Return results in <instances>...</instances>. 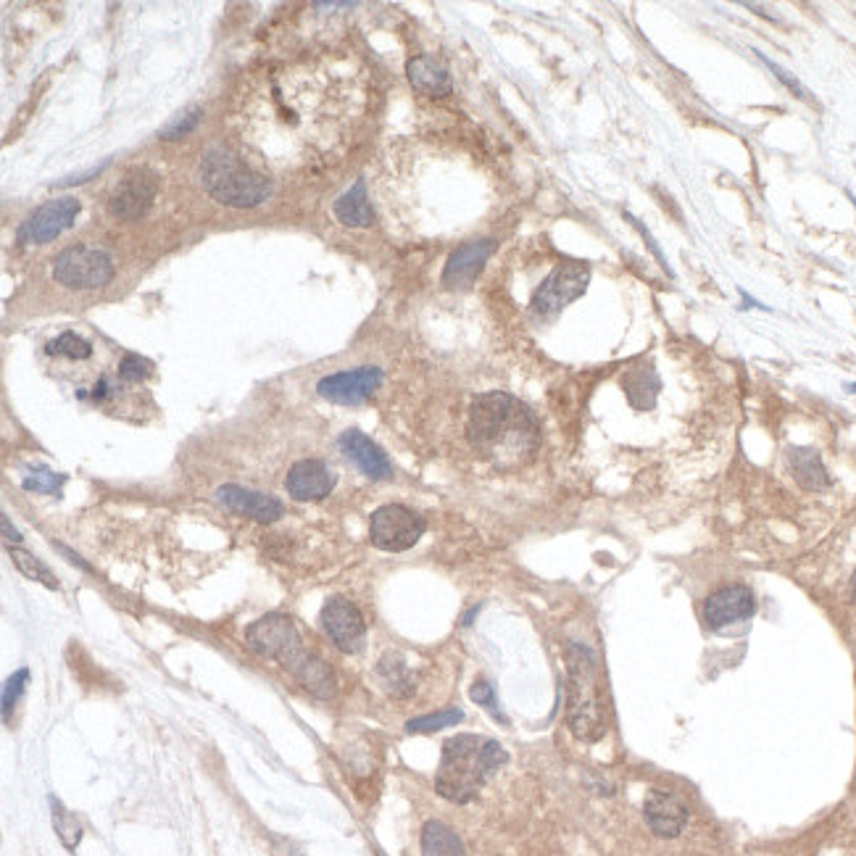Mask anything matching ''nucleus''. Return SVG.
<instances>
[{"mask_svg": "<svg viewBox=\"0 0 856 856\" xmlns=\"http://www.w3.org/2000/svg\"><path fill=\"white\" fill-rule=\"evenodd\" d=\"M643 817L648 828L662 838H677L688 825V809L667 791H648Z\"/></svg>", "mask_w": 856, "mask_h": 856, "instance_id": "18", "label": "nucleus"}, {"mask_svg": "<svg viewBox=\"0 0 856 856\" xmlns=\"http://www.w3.org/2000/svg\"><path fill=\"white\" fill-rule=\"evenodd\" d=\"M51 814H53V830L58 833L61 843L66 849L74 851L82 841V822L74 812H69L58 799H51Z\"/></svg>", "mask_w": 856, "mask_h": 856, "instance_id": "27", "label": "nucleus"}, {"mask_svg": "<svg viewBox=\"0 0 856 856\" xmlns=\"http://www.w3.org/2000/svg\"><path fill=\"white\" fill-rule=\"evenodd\" d=\"M156 193H159V177L151 169H130L108 198V211L116 219L135 222V219L148 214Z\"/></svg>", "mask_w": 856, "mask_h": 856, "instance_id": "10", "label": "nucleus"}, {"mask_svg": "<svg viewBox=\"0 0 856 856\" xmlns=\"http://www.w3.org/2000/svg\"><path fill=\"white\" fill-rule=\"evenodd\" d=\"M335 82L330 74L295 72L288 80L272 77L251 95L245 119L248 135L264 132L267 137L256 143L264 156L274 159V166L288 164L285 153L298 164L332 151L335 145ZM243 119V122H245Z\"/></svg>", "mask_w": 856, "mask_h": 856, "instance_id": "1", "label": "nucleus"}, {"mask_svg": "<svg viewBox=\"0 0 856 856\" xmlns=\"http://www.w3.org/2000/svg\"><path fill=\"white\" fill-rule=\"evenodd\" d=\"M340 448L372 480H388L393 475V467H390L385 451L377 443H372L364 432L346 430L340 435Z\"/></svg>", "mask_w": 856, "mask_h": 856, "instance_id": "19", "label": "nucleus"}, {"mask_svg": "<svg viewBox=\"0 0 856 856\" xmlns=\"http://www.w3.org/2000/svg\"><path fill=\"white\" fill-rule=\"evenodd\" d=\"M285 488L295 501H322L335 488V475L324 461L301 459L290 467Z\"/></svg>", "mask_w": 856, "mask_h": 856, "instance_id": "15", "label": "nucleus"}, {"mask_svg": "<svg viewBox=\"0 0 856 856\" xmlns=\"http://www.w3.org/2000/svg\"><path fill=\"white\" fill-rule=\"evenodd\" d=\"M382 385V372L377 367H359L348 369V372H338L319 380L317 393L324 401L340 403V406H356L364 403L377 393Z\"/></svg>", "mask_w": 856, "mask_h": 856, "instance_id": "13", "label": "nucleus"}, {"mask_svg": "<svg viewBox=\"0 0 856 856\" xmlns=\"http://www.w3.org/2000/svg\"><path fill=\"white\" fill-rule=\"evenodd\" d=\"M590 282V267L583 261H564L554 272L548 274L546 280L540 282V288L535 290L530 309L538 317H554L567 306V303L577 301L580 295L588 290Z\"/></svg>", "mask_w": 856, "mask_h": 856, "instance_id": "9", "label": "nucleus"}, {"mask_svg": "<svg viewBox=\"0 0 856 856\" xmlns=\"http://www.w3.org/2000/svg\"><path fill=\"white\" fill-rule=\"evenodd\" d=\"M377 680L382 683V688L396 698H406L414 693V675L411 669L406 667L403 656L398 651H388L377 662Z\"/></svg>", "mask_w": 856, "mask_h": 856, "instance_id": "24", "label": "nucleus"}, {"mask_svg": "<svg viewBox=\"0 0 856 856\" xmlns=\"http://www.w3.org/2000/svg\"><path fill=\"white\" fill-rule=\"evenodd\" d=\"M3 535H6L8 543H19V540H22V535L16 533L14 527H11V519L8 517H3Z\"/></svg>", "mask_w": 856, "mask_h": 856, "instance_id": "37", "label": "nucleus"}, {"mask_svg": "<svg viewBox=\"0 0 856 856\" xmlns=\"http://www.w3.org/2000/svg\"><path fill=\"white\" fill-rule=\"evenodd\" d=\"M425 535V519L417 511L401 504H388L369 519V538L380 551H409Z\"/></svg>", "mask_w": 856, "mask_h": 856, "instance_id": "8", "label": "nucleus"}, {"mask_svg": "<svg viewBox=\"0 0 856 856\" xmlns=\"http://www.w3.org/2000/svg\"><path fill=\"white\" fill-rule=\"evenodd\" d=\"M11 559H14L16 569H19L24 577L35 580V583H43L45 588H51V590L58 588L56 575H53L51 569L45 567V564L40 562V559H35L32 554H27V551H22V548H11Z\"/></svg>", "mask_w": 856, "mask_h": 856, "instance_id": "28", "label": "nucleus"}, {"mask_svg": "<svg viewBox=\"0 0 856 856\" xmlns=\"http://www.w3.org/2000/svg\"><path fill=\"white\" fill-rule=\"evenodd\" d=\"M406 77H409L411 87L422 95H430V98H446L454 90V82H451V74L443 64H438L435 58L430 56H417L411 58L406 64Z\"/></svg>", "mask_w": 856, "mask_h": 856, "instance_id": "20", "label": "nucleus"}, {"mask_svg": "<svg viewBox=\"0 0 856 856\" xmlns=\"http://www.w3.org/2000/svg\"><path fill=\"white\" fill-rule=\"evenodd\" d=\"M332 211L346 227H372V222H375V211H372V203L367 198V185L361 180L348 193L340 195Z\"/></svg>", "mask_w": 856, "mask_h": 856, "instance_id": "23", "label": "nucleus"}, {"mask_svg": "<svg viewBox=\"0 0 856 856\" xmlns=\"http://www.w3.org/2000/svg\"><path fill=\"white\" fill-rule=\"evenodd\" d=\"M322 625L324 633L330 635V641L343 651V654H359L367 638V625L356 606L343 596H332L322 606Z\"/></svg>", "mask_w": 856, "mask_h": 856, "instance_id": "11", "label": "nucleus"}, {"mask_svg": "<svg viewBox=\"0 0 856 856\" xmlns=\"http://www.w3.org/2000/svg\"><path fill=\"white\" fill-rule=\"evenodd\" d=\"M45 351L51 353V356H64V359L72 361H82L93 356V346L85 338H80L77 332H64L61 338L51 340Z\"/></svg>", "mask_w": 856, "mask_h": 856, "instance_id": "29", "label": "nucleus"}, {"mask_svg": "<svg viewBox=\"0 0 856 856\" xmlns=\"http://www.w3.org/2000/svg\"><path fill=\"white\" fill-rule=\"evenodd\" d=\"M151 372H153L151 361L143 359V356H135V353L124 356L122 364H119V377H122L124 382H140L145 380V377H151Z\"/></svg>", "mask_w": 856, "mask_h": 856, "instance_id": "33", "label": "nucleus"}, {"mask_svg": "<svg viewBox=\"0 0 856 856\" xmlns=\"http://www.w3.org/2000/svg\"><path fill=\"white\" fill-rule=\"evenodd\" d=\"M77 214H80V201L77 198H58V201L45 203L29 219L19 224L16 238H19V243H51L61 232L72 227Z\"/></svg>", "mask_w": 856, "mask_h": 856, "instance_id": "12", "label": "nucleus"}, {"mask_svg": "<svg viewBox=\"0 0 856 856\" xmlns=\"http://www.w3.org/2000/svg\"><path fill=\"white\" fill-rule=\"evenodd\" d=\"M245 641H248V646L259 656H267V659L280 662L282 669H288L290 675H293L295 667L309 656V651H306V646H303L301 641V635L295 630L293 619L280 612L256 619V622L245 630Z\"/></svg>", "mask_w": 856, "mask_h": 856, "instance_id": "6", "label": "nucleus"}, {"mask_svg": "<svg viewBox=\"0 0 856 856\" xmlns=\"http://www.w3.org/2000/svg\"><path fill=\"white\" fill-rule=\"evenodd\" d=\"M293 677L311 693V696L332 698L335 693H338V677H335L332 667L314 654H309L301 664H298Z\"/></svg>", "mask_w": 856, "mask_h": 856, "instance_id": "21", "label": "nucleus"}, {"mask_svg": "<svg viewBox=\"0 0 856 856\" xmlns=\"http://www.w3.org/2000/svg\"><path fill=\"white\" fill-rule=\"evenodd\" d=\"M461 720H464V712H461V709H446V712L425 714V717L411 720L409 725H406V730H409V733H435V730L451 727Z\"/></svg>", "mask_w": 856, "mask_h": 856, "instance_id": "30", "label": "nucleus"}, {"mask_svg": "<svg viewBox=\"0 0 856 856\" xmlns=\"http://www.w3.org/2000/svg\"><path fill=\"white\" fill-rule=\"evenodd\" d=\"M201 119H203L201 108L198 106L185 108V111H182V114L177 116V119H174L169 127H164V130H161V137H164V140H180L182 135H188L190 130H195V127L201 124Z\"/></svg>", "mask_w": 856, "mask_h": 856, "instance_id": "31", "label": "nucleus"}, {"mask_svg": "<svg viewBox=\"0 0 856 856\" xmlns=\"http://www.w3.org/2000/svg\"><path fill=\"white\" fill-rule=\"evenodd\" d=\"M422 856H467V851L454 830L432 820L422 830Z\"/></svg>", "mask_w": 856, "mask_h": 856, "instance_id": "26", "label": "nucleus"}, {"mask_svg": "<svg viewBox=\"0 0 856 856\" xmlns=\"http://www.w3.org/2000/svg\"><path fill=\"white\" fill-rule=\"evenodd\" d=\"M496 251V243L493 240H475V243H467L456 248L446 261V269H443V285L451 290L469 288L472 282L477 280V274L482 272L485 261L490 259V253Z\"/></svg>", "mask_w": 856, "mask_h": 856, "instance_id": "16", "label": "nucleus"}, {"mask_svg": "<svg viewBox=\"0 0 856 856\" xmlns=\"http://www.w3.org/2000/svg\"><path fill=\"white\" fill-rule=\"evenodd\" d=\"M27 677L29 672L27 669H19V672H14V677H8L6 683V691H3V720H11V712H14V704L19 701V696H22L24 685H27Z\"/></svg>", "mask_w": 856, "mask_h": 856, "instance_id": "34", "label": "nucleus"}, {"mask_svg": "<svg viewBox=\"0 0 856 856\" xmlns=\"http://www.w3.org/2000/svg\"><path fill=\"white\" fill-rule=\"evenodd\" d=\"M469 443L496 467H517L538 451L533 411L509 393H485L469 409Z\"/></svg>", "mask_w": 856, "mask_h": 856, "instance_id": "2", "label": "nucleus"}, {"mask_svg": "<svg viewBox=\"0 0 856 856\" xmlns=\"http://www.w3.org/2000/svg\"><path fill=\"white\" fill-rule=\"evenodd\" d=\"M472 701L480 706H488L490 712L496 714L498 720H504L501 714H498L496 709V693H493V688H490V683H485V680H477L475 685H472Z\"/></svg>", "mask_w": 856, "mask_h": 856, "instance_id": "36", "label": "nucleus"}, {"mask_svg": "<svg viewBox=\"0 0 856 856\" xmlns=\"http://www.w3.org/2000/svg\"><path fill=\"white\" fill-rule=\"evenodd\" d=\"M53 277L66 288L93 290L103 288L114 277V261L106 251L74 245L66 248L53 261Z\"/></svg>", "mask_w": 856, "mask_h": 856, "instance_id": "7", "label": "nucleus"}, {"mask_svg": "<svg viewBox=\"0 0 856 856\" xmlns=\"http://www.w3.org/2000/svg\"><path fill=\"white\" fill-rule=\"evenodd\" d=\"M506 762L509 754L501 743L472 733L454 735L443 743L435 791L454 804H469Z\"/></svg>", "mask_w": 856, "mask_h": 856, "instance_id": "3", "label": "nucleus"}, {"mask_svg": "<svg viewBox=\"0 0 856 856\" xmlns=\"http://www.w3.org/2000/svg\"><path fill=\"white\" fill-rule=\"evenodd\" d=\"M788 464L801 488L806 490H822L830 485V475L825 464H822L820 454L812 448H791L788 451Z\"/></svg>", "mask_w": 856, "mask_h": 856, "instance_id": "22", "label": "nucleus"}, {"mask_svg": "<svg viewBox=\"0 0 856 856\" xmlns=\"http://www.w3.org/2000/svg\"><path fill=\"white\" fill-rule=\"evenodd\" d=\"M567 720L572 733L585 743H596L609 727V704L596 656L580 643H567Z\"/></svg>", "mask_w": 856, "mask_h": 856, "instance_id": "4", "label": "nucleus"}, {"mask_svg": "<svg viewBox=\"0 0 856 856\" xmlns=\"http://www.w3.org/2000/svg\"><path fill=\"white\" fill-rule=\"evenodd\" d=\"M756 612V598L746 585H727L714 590L704 604V622L712 630H722L727 625L743 622Z\"/></svg>", "mask_w": 856, "mask_h": 856, "instance_id": "14", "label": "nucleus"}, {"mask_svg": "<svg viewBox=\"0 0 856 856\" xmlns=\"http://www.w3.org/2000/svg\"><path fill=\"white\" fill-rule=\"evenodd\" d=\"M622 385H625L627 401L633 403L635 409H651L654 406L656 393H659V377L648 364H635L633 369H627Z\"/></svg>", "mask_w": 856, "mask_h": 856, "instance_id": "25", "label": "nucleus"}, {"mask_svg": "<svg viewBox=\"0 0 856 856\" xmlns=\"http://www.w3.org/2000/svg\"><path fill=\"white\" fill-rule=\"evenodd\" d=\"M756 56H759V61H762V64L767 66V69H770V72L775 74L777 80L783 82V85L788 87V90H791V93L796 95V98H799V101H806V103H812V106H817V101H814V98H812V93H809V90H806V87L801 85V82L796 80V77H793L791 72H785L783 66H777L775 61H770V58L764 56V53H756Z\"/></svg>", "mask_w": 856, "mask_h": 856, "instance_id": "32", "label": "nucleus"}, {"mask_svg": "<svg viewBox=\"0 0 856 856\" xmlns=\"http://www.w3.org/2000/svg\"><path fill=\"white\" fill-rule=\"evenodd\" d=\"M216 501L224 509L256 519L261 525H269L274 519H280L282 511H285L277 498L267 496V493H256V490H245L240 485H222V488L216 490Z\"/></svg>", "mask_w": 856, "mask_h": 856, "instance_id": "17", "label": "nucleus"}, {"mask_svg": "<svg viewBox=\"0 0 856 856\" xmlns=\"http://www.w3.org/2000/svg\"><path fill=\"white\" fill-rule=\"evenodd\" d=\"M201 185L216 203L232 209H253L272 193L267 174H261L240 156L222 148H214L203 156Z\"/></svg>", "mask_w": 856, "mask_h": 856, "instance_id": "5", "label": "nucleus"}, {"mask_svg": "<svg viewBox=\"0 0 856 856\" xmlns=\"http://www.w3.org/2000/svg\"><path fill=\"white\" fill-rule=\"evenodd\" d=\"M61 482H64L61 475H53L48 469H37L35 475H29L27 480H24V488L37 490V493H56V490L61 488Z\"/></svg>", "mask_w": 856, "mask_h": 856, "instance_id": "35", "label": "nucleus"}, {"mask_svg": "<svg viewBox=\"0 0 856 856\" xmlns=\"http://www.w3.org/2000/svg\"><path fill=\"white\" fill-rule=\"evenodd\" d=\"M851 590H854V604H856V572H854V580H851Z\"/></svg>", "mask_w": 856, "mask_h": 856, "instance_id": "38", "label": "nucleus"}]
</instances>
